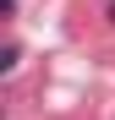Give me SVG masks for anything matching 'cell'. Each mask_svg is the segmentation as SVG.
<instances>
[{"instance_id":"cell-1","label":"cell","mask_w":115,"mask_h":120,"mask_svg":"<svg viewBox=\"0 0 115 120\" xmlns=\"http://www.w3.org/2000/svg\"><path fill=\"white\" fill-rule=\"evenodd\" d=\"M110 22H115V0H110Z\"/></svg>"}]
</instances>
